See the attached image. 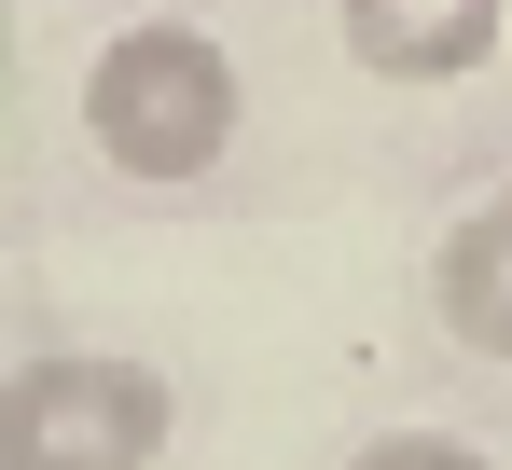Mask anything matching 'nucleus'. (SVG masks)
<instances>
[{
  "instance_id": "7ed1b4c3",
  "label": "nucleus",
  "mask_w": 512,
  "mask_h": 470,
  "mask_svg": "<svg viewBox=\"0 0 512 470\" xmlns=\"http://www.w3.org/2000/svg\"><path fill=\"white\" fill-rule=\"evenodd\" d=\"M333 14L374 83H457L512 42V0H333Z\"/></svg>"
},
{
  "instance_id": "f257e3e1",
  "label": "nucleus",
  "mask_w": 512,
  "mask_h": 470,
  "mask_svg": "<svg viewBox=\"0 0 512 470\" xmlns=\"http://www.w3.org/2000/svg\"><path fill=\"white\" fill-rule=\"evenodd\" d=\"M236 111H250V83L236 56L194 28V14H139V28H111L84 70V139L125 180H208V166L236 153Z\"/></svg>"
},
{
  "instance_id": "20e7f679",
  "label": "nucleus",
  "mask_w": 512,
  "mask_h": 470,
  "mask_svg": "<svg viewBox=\"0 0 512 470\" xmlns=\"http://www.w3.org/2000/svg\"><path fill=\"white\" fill-rule=\"evenodd\" d=\"M429 305H443V332H457L471 360H512V180L471 194V208L443 222V249H429Z\"/></svg>"
},
{
  "instance_id": "f03ea898",
  "label": "nucleus",
  "mask_w": 512,
  "mask_h": 470,
  "mask_svg": "<svg viewBox=\"0 0 512 470\" xmlns=\"http://www.w3.org/2000/svg\"><path fill=\"white\" fill-rule=\"evenodd\" d=\"M167 374L111 360V346H56L0 374V470H153L167 457Z\"/></svg>"
},
{
  "instance_id": "39448f33",
  "label": "nucleus",
  "mask_w": 512,
  "mask_h": 470,
  "mask_svg": "<svg viewBox=\"0 0 512 470\" xmlns=\"http://www.w3.org/2000/svg\"><path fill=\"white\" fill-rule=\"evenodd\" d=\"M346 470H485V457H471L457 429H388V443H360Z\"/></svg>"
}]
</instances>
